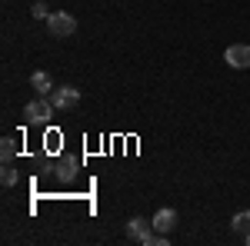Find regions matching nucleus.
<instances>
[{
  "label": "nucleus",
  "instance_id": "f257e3e1",
  "mask_svg": "<svg viewBox=\"0 0 250 246\" xmlns=\"http://www.w3.org/2000/svg\"><path fill=\"white\" fill-rule=\"evenodd\" d=\"M54 103L47 100V96H40V100H30L27 107H23V116H27V123H47L50 116H54Z\"/></svg>",
  "mask_w": 250,
  "mask_h": 246
},
{
  "label": "nucleus",
  "instance_id": "f03ea898",
  "mask_svg": "<svg viewBox=\"0 0 250 246\" xmlns=\"http://www.w3.org/2000/svg\"><path fill=\"white\" fill-rule=\"evenodd\" d=\"M47 27H50V34H54V37H74L77 20L70 17V14H63V10H54V14L47 17Z\"/></svg>",
  "mask_w": 250,
  "mask_h": 246
},
{
  "label": "nucleus",
  "instance_id": "7ed1b4c3",
  "mask_svg": "<svg viewBox=\"0 0 250 246\" xmlns=\"http://www.w3.org/2000/svg\"><path fill=\"white\" fill-rule=\"evenodd\" d=\"M224 60L230 63L233 70H247V67H250V47H247V43H230L227 54H224Z\"/></svg>",
  "mask_w": 250,
  "mask_h": 246
},
{
  "label": "nucleus",
  "instance_id": "20e7f679",
  "mask_svg": "<svg viewBox=\"0 0 250 246\" xmlns=\"http://www.w3.org/2000/svg\"><path fill=\"white\" fill-rule=\"evenodd\" d=\"M80 100V90H74V87H57L54 94H50V103L57 107V110H70V107H77Z\"/></svg>",
  "mask_w": 250,
  "mask_h": 246
},
{
  "label": "nucleus",
  "instance_id": "39448f33",
  "mask_svg": "<svg viewBox=\"0 0 250 246\" xmlns=\"http://www.w3.org/2000/svg\"><path fill=\"white\" fill-rule=\"evenodd\" d=\"M150 223H154L157 233H164V236H167V233L177 227V213H173L170 207H164V209H157V213H154V220H150Z\"/></svg>",
  "mask_w": 250,
  "mask_h": 246
},
{
  "label": "nucleus",
  "instance_id": "423d86ee",
  "mask_svg": "<svg viewBox=\"0 0 250 246\" xmlns=\"http://www.w3.org/2000/svg\"><path fill=\"white\" fill-rule=\"evenodd\" d=\"M30 87H34L40 96H50V94H54V80H50V74H43V70H37V74L30 76Z\"/></svg>",
  "mask_w": 250,
  "mask_h": 246
},
{
  "label": "nucleus",
  "instance_id": "0eeeda50",
  "mask_svg": "<svg viewBox=\"0 0 250 246\" xmlns=\"http://www.w3.org/2000/svg\"><path fill=\"white\" fill-rule=\"evenodd\" d=\"M147 229H154V223H150V220H144V216H134V220H130V223H127V233H130V236H134L137 243H140V236H144V233H147Z\"/></svg>",
  "mask_w": 250,
  "mask_h": 246
},
{
  "label": "nucleus",
  "instance_id": "6e6552de",
  "mask_svg": "<svg viewBox=\"0 0 250 246\" xmlns=\"http://www.w3.org/2000/svg\"><path fill=\"white\" fill-rule=\"evenodd\" d=\"M233 233H240V236H247L250 233V209H240V213H233Z\"/></svg>",
  "mask_w": 250,
  "mask_h": 246
},
{
  "label": "nucleus",
  "instance_id": "1a4fd4ad",
  "mask_svg": "<svg viewBox=\"0 0 250 246\" xmlns=\"http://www.w3.org/2000/svg\"><path fill=\"white\" fill-rule=\"evenodd\" d=\"M14 156H17V143H14L10 136H3V140H0V160H3V163H10Z\"/></svg>",
  "mask_w": 250,
  "mask_h": 246
},
{
  "label": "nucleus",
  "instance_id": "9d476101",
  "mask_svg": "<svg viewBox=\"0 0 250 246\" xmlns=\"http://www.w3.org/2000/svg\"><path fill=\"white\" fill-rule=\"evenodd\" d=\"M74 173H77V163H74V160H63L60 170H57V176L60 180H74Z\"/></svg>",
  "mask_w": 250,
  "mask_h": 246
},
{
  "label": "nucleus",
  "instance_id": "9b49d317",
  "mask_svg": "<svg viewBox=\"0 0 250 246\" xmlns=\"http://www.w3.org/2000/svg\"><path fill=\"white\" fill-rule=\"evenodd\" d=\"M0 183H3V187H14V183H17V170H14V167H3V170H0Z\"/></svg>",
  "mask_w": 250,
  "mask_h": 246
},
{
  "label": "nucleus",
  "instance_id": "f8f14e48",
  "mask_svg": "<svg viewBox=\"0 0 250 246\" xmlns=\"http://www.w3.org/2000/svg\"><path fill=\"white\" fill-rule=\"evenodd\" d=\"M30 14H34L37 20H47V17H50V10H47V3H34V7H30Z\"/></svg>",
  "mask_w": 250,
  "mask_h": 246
},
{
  "label": "nucleus",
  "instance_id": "ddd939ff",
  "mask_svg": "<svg viewBox=\"0 0 250 246\" xmlns=\"http://www.w3.org/2000/svg\"><path fill=\"white\" fill-rule=\"evenodd\" d=\"M244 243H247V246H250V233H247V236H244Z\"/></svg>",
  "mask_w": 250,
  "mask_h": 246
}]
</instances>
